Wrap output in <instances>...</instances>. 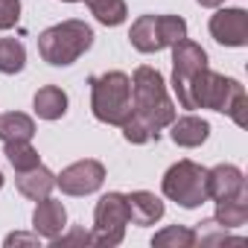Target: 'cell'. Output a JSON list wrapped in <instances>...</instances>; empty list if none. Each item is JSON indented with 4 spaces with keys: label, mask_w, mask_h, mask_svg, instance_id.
<instances>
[{
    "label": "cell",
    "mask_w": 248,
    "mask_h": 248,
    "mask_svg": "<svg viewBox=\"0 0 248 248\" xmlns=\"http://www.w3.org/2000/svg\"><path fill=\"white\" fill-rule=\"evenodd\" d=\"M178 117L175 102L167 93L164 73L158 67L140 64L132 73V117L123 123V138L129 143H149L158 140L161 132Z\"/></svg>",
    "instance_id": "1"
},
{
    "label": "cell",
    "mask_w": 248,
    "mask_h": 248,
    "mask_svg": "<svg viewBox=\"0 0 248 248\" xmlns=\"http://www.w3.org/2000/svg\"><path fill=\"white\" fill-rule=\"evenodd\" d=\"M190 108H210L228 114L236 126H245V88L239 79L204 67L190 85Z\"/></svg>",
    "instance_id": "2"
},
{
    "label": "cell",
    "mask_w": 248,
    "mask_h": 248,
    "mask_svg": "<svg viewBox=\"0 0 248 248\" xmlns=\"http://www.w3.org/2000/svg\"><path fill=\"white\" fill-rule=\"evenodd\" d=\"M91 114L105 126H123L132 117V76L123 70H105L88 79Z\"/></svg>",
    "instance_id": "3"
},
{
    "label": "cell",
    "mask_w": 248,
    "mask_h": 248,
    "mask_svg": "<svg viewBox=\"0 0 248 248\" xmlns=\"http://www.w3.org/2000/svg\"><path fill=\"white\" fill-rule=\"evenodd\" d=\"M93 30L79 21V18H70V21H62V24H53L47 27L41 35H38V53L47 64L53 67H67L73 62H79L91 47H93Z\"/></svg>",
    "instance_id": "4"
},
{
    "label": "cell",
    "mask_w": 248,
    "mask_h": 248,
    "mask_svg": "<svg viewBox=\"0 0 248 248\" xmlns=\"http://www.w3.org/2000/svg\"><path fill=\"white\" fill-rule=\"evenodd\" d=\"M207 170L190 158L172 164L164 178H161V190L170 202H175L184 210H196L207 202V181H204Z\"/></svg>",
    "instance_id": "5"
},
{
    "label": "cell",
    "mask_w": 248,
    "mask_h": 248,
    "mask_svg": "<svg viewBox=\"0 0 248 248\" xmlns=\"http://www.w3.org/2000/svg\"><path fill=\"white\" fill-rule=\"evenodd\" d=\"M126 225H129V204H126V193H105L99 196L96 207H93V231H91V245H102V248H114L126 236Z\"/></svg>",
    "instance_id": "6"
},
{
    "label": "cell",
    "mask_w": 248,
    "mask_h": 248,
    "mask_svg": "<svg viewBox=\"0 0 248 248\" xmlns=\"http://www.w3.org/2000/svg\"><path fill=\"white\" fill-rule=\"evenodd\" d=\"M170 50H172V91L178 96V105L190 108V85L207 67V53L199 41L190 38H181Z\"/></svg>",
    "instance_id": "7"
},
{
    "label": "cell",
    "mask_w": 248,
    "mask_h": 248,
    "mask_svg": "<svg viewBox=\"0 0 248 248\" xmlns=\"http://www.w3.org/2000/svg\"><path fill=\"white\" fill-rule=\"evenodd\" d=\"M105 184V167L93 158L76 161L56 175V187L64 196H91Z\"/></svg>",
    "instance_id": "8"
},
{
    "label": "cell",
    "mask_w": 248,
    "mask_h": 248,
    "mask_svg": "<svg viewBox=\"0 0 248 248\" xmlns=\"http://www.w3.org/2000/svg\"><path fill=\"white\" fill-rule=\"evenodd\" d=\"M210 35L222 47L248 44V12L242 6H219L210 15Z\"/></svg>",
    "instance_id": "9"
},
{
    "label": "cell",
    "mask_w": 248,
    "mask_h": 248,
    "mask_svg": "<svg viewBox=\"0 0 248 248\" xmlns=\"http://www.w3.org/2000/svg\"><path fill=\"white\" fill-rule=\"evenodd\" d=\"M64 228H67V207L59 199H53V196L38 199V204L32 210V231L41 239H50L53 242L56 236L64 233Z\"/></svg>",
    "instance_id": "10"
},
{
    "label": "cell",
    "mask_w": 248,
    "mask_h": 248,
    "mask_svg": "<svg viewBox=\"0 0 248 248\" xmlns=\"http://www.w3.org/2000/svg\"><path fill=\"white\" fill-rule=\"evenodd\" d=\"M204 181H207V199H213V202L233 199V196L248 190L245 187V175H242V170L236 164H216V167H210Z\"/></svg>",
    "instance_id": "11"
},
{
    "label": "cell",
    "mask_w": 248,
    "mask_h": 248,
    "mask_svg": "<svg viewBox=\"0 0 248 248\" xmlns=\"http://www.w3.org/2000/svg\"><path fill=\"white\" fill-rule=\"evenodd\" d=\"M167 129H170L172 143L175 146H184V149H196V146H202L210 138V123L204 117H196V114L175 117Z\"/></svg>",
    "instance_id": "12"
},
{
    "label": "cell",
    "mask_w": 248,
    "mask_h": 248,
    "mask_svg": "<svg viewBox=\"0 0 248 248\" xmlns=\"http://www.w3.org/2000/svg\"><path fill=\"white\" fill-rule=\"evenodd\" d=\"M126 204H129V222L138 228H146V225H155L164 219V202L149 190L126 193Z\"/></svg>",
    "instance_id": "13"
},
{
    "label": "cell",
    "mask_w": 248,
    "mask_h": 248,
    "mask_svg": "<svg viewBox=\"0 0 248 248\" xmlns=\"http://www.w3.org/2000/svg\"><path fill=\"white\" fill-rule=\"evenodd\" d=\"M15 187H18V193H21V196H27V199H32V202H38V199H44V196H50V193H53V187H56V172H53V170H47L44 164H38V167H32V170L18 172Z\"/></svg>",
    "instance_id": "14"
},
{
    "label": "cell",
    "mask_w": 248,
    "mask_h": 248,
    "mask_svg": "<svg viewBox=\"0 0 248 248\" xmlns=\"http://www.w3.org/2000/svg\"><path fill=\"white\" fill-rule=\"evenodd\" d=\"M129 41L138 53H161L164 41L158 30V15H140L129 30Z\"/></svg>",
    "instance_id": "15"
},
{
    "label": "cell",
    "mask_w": 248,
    "mask_h": 248,
    "mask_svg": "<svg viewBox=\"0 0 248 248\" xmlns=\"http://www.w3.org/2000/svg\"><path fill=\"white\" fill-rule=\"evenodd\" d=\"M32 108L41 120H62L67 114V93L59 85H44L32 96Z\"/></svg>",
    "instance_id": "16"
},
{
    "label": "cell",
    "mask_w": 248,
    "mask_h": 248,
    "mask_svg": "<svg viewBox=\"0 0 248 248\" xmlns=\"http://www.w3.org/2000/svg\"><path fill=\"white\" fill-rule=\"evenodd\" d=\"M213 219H216L222 228H228V231L242 228V225L248 222V190L239 193V196H233V199H222V202H216V213H213Z\"/></svg>",
    "instance_id": "17"
},
{
    "label": "cell",
    "mask_w": 248,
    "mask_h": 248,
    "mask_svg": "<svg viewBox=\"0 0 248 248\" xmlns=\"http://www.w3.org/2000/svg\"><path fill=\"white\" fill-rule=\"evenodd\" d=\"M35 138V120L24 111L0 114V140H32Z\"/></svg>",
    "instance_id": "18"
},
{
    "label": "cell",
    "mask_w": 248,
    "mask_h": 248,
    "mask_svg": "<svg viewBox=\"0 0 248 248\" xmlns=\"http://www.w3.org/2000/svg\"><path fill=\"white\" fill-rule=\"evenodd\" d=\"M85 6L91 9V15L102 27H120V24H126V18H129L126 0H85Z\"/></svg>",
    "instance_id": "19"
},
{
    "label": "cell",
    "mask_w": 248,
    "mask_h": 248,
    "mask_svg": "<svg viewBox=\"0 0 248 248\" xmlns=\"http://www.w3.org/2000/svg\"><path fill=\"white\" fill-rule=\"evenodd\" d=\"M3 155H6V161L12 164L15 172L32 170V167L41 164V155H38V149L32 146V140H6V143H3Z\"/></svg>",
    "instance_id": "20"
},
{
    "label": "cell",
    "mask_w": 248,
    "mask_h": 248,
    "mask_svg": "<svg viewBox=\"0 0 248 248\" xmlns=\"http://www.w3.org/2000/svg\"><path fill=\"white\" fill-rule=\"evenodd\" d=\"M27 67V47L18 38H0V73L15 76Z\"/></svg>",
    "instance_id": "21"
},
{
    "label": "cell",
    "mask_w": 248,
    "mask_h": 248,
    "mask_svg": "<svg viewBox=\"0 0 248 248\" xmlns=\"http://www.w3.org/2000/svg\"><path fill=\"white\" fill-rule=\"evenodd\" d=\"M152 245L158 248H193L196 245V228L187 225H167L152 236Z\"/></svg>",
    "instance_id": "22"
},
{
    "label": "cell",
    "mask_w": 248,
    "mask_h": 248,
    "mask_svg": "<svg viewBox=\"0 0 248 248\" xmlns=\"http://www.w3.org/2000/svg\"><path fill=\"white\" fill-rule=\"evenodd\" d=\"M158 30H161L164 50L178 44L181 38H187V21L181 15H158Z\"/></svg>",
    "instance_id": "23"
},
{
    "label": "cell",
    "mask_w": 248,
    "mask_h": 248,
    "mask_svg": "<svg viewBox=\"0 0 248 248\" xmlns=\"http://www.w3.org/2000/svg\"><path fill=\"white\" fill-rule=\"evenodd\" d=\"M225 239H233V236H231L228 228H222L216 219L199 222V228H196V242H202V245H219V242H225Z\"/></svg>",
    "instance_id": "24"
},
{
    "label": "cell",
    "mask_w": 248,
    "mask_h": 248,
    "mask_svg": "<svg viewBox=\"0 0 248 248\" xmlns=\"http://www.w3.org/2000/svg\"><path fill=\"white\" fill-rule=\"evenodd\" d=\"M21 21V0H0V30H12Z\"/></svg>",
    "instance_id": "25"
},
{
    "label": "cell",
    "mask_w": 248,
    "mask_h": 248,
    "mask_svg": "<svg viewBox=\"0 0 248 248\" xmlns=\"http://www.w3.org/2000/svg\"><path fill=\"white\" fill-rule=\"evenodd\" d=\"M38 233H21V231H15V233H9L6 236V248H12V245H38Z\"/></svg>",
    "instance_id": "26"
},
{
    "label": "cell",
    "mask_w": 248,
    "mask_h": 248,
    "mask_svg": "<svg viewBox=\"0 0 248 248\" xmlns=\"http://www.w3.org/2000/svg\"><path fill=\"white\" fill-rule=\"evenodd\" d=\"M62 242H91V233L88 231H73V233H62V236H56L53 239V245H62Z\"/></svg>",
    "instance_id": "27"
},
{
    "label": "cell",
    "mask_w": 248,
    "mask_h": 248,
    "mask_svg": "<svg viewBox=\"0 0 248 248\" xmlns=\"http://www.w3.org/2000/svg\"><path fill=\"white\" fill-rule=\"evenodd\" d=\"M196 3H199V6H204V9H219L225 0H196Z\"/></svg>",
    "instance_id": "28"
},
{
    "label": "cell",
    "mask_w": 248,
    "mask_h": 248,
    "mask_svg": "<svg viewBox=\"0 0 248 248\" xmlns=\"http://www.w3.org/2000/svg\"><path fill=\"white\" fill-rule=\"evenodd\" d=\"M0 190H3V172H0Z\"/></svg>",
    "instance_id": "29"
},
{
    "label": "cell",
    "mask_w": 248,
    "mask_h": 248,
    "mask_svg": "<svg viewBox=\"0 0 248 248\" xmlns=\"http://www.w3.org/2000/svg\"><path fill=\"white\" fill-rule=\"evenodd\" d=\"M62 3H79V0H62Z\"/></svg>",
    "instance_id": "30"
}]
</instances>
